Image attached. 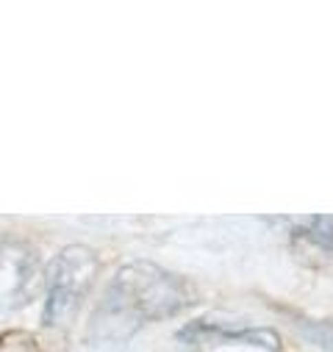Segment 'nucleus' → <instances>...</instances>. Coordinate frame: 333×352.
Returning <instances> with one entry per match:
<instances>
[{
  "instance_id": "1",
  "label": "nucleus",
  "mask_w": 333,
  "mask_h": 352,
  "mask_svg": "<svg viewBox=\"0 0 333 352\" xmlns=\"http://www.w3.org/2000/svg\"><path fill=\"white\" fill-rule=\"evenodd\" d=\"M192 286L150 261H133L114 275L92 319V338L120 341L142 324L166 319L192 302Z\"/></svg>"
},
{
  "instance_id": "2",
  "label": "nucleus",
  "mask_w": 333,
  "mask_h": 352,
  "mask_svg": "<svg viewBox=\"0 0 333 352\" xmlns=\"http://www.w3.org/2000/svg\"><path fill=\"white\" fill-rule=\"evenodd\" d=\"M100 272V258L95 250L83 244H69L64 247L45 270V283H47V300H45V314L42 322L47 327H58L72 319L78 311L83 294L89 292L92 280Z\"/></svg>"
},
{
  "instance_id": "3",
  "label": "nucleus",
  "mask_w": 333,
  "mask_h": 352,
  "mask_svg": "<svg viewBox=\"0 0 333 352\" xmlns=\"http://www.w3.org/2000/svg\"><path fill=\"white\" fill-rule=\"evenodd\" d=\"M178 341L189 346H219V344H253L270 352H281V336L270 327H230V324H211L206 319L189 322L178 330Z\"/></svg>"
},
{
  "instance_id": "4",
  "label": "nucleus",
  "mask_w": 333,
  "mask_h": 352,
  "mask_svg": "<svg viewBox=\"0 0 333 352\" xmlns=\"http://www.w3.org/2000/svg\"><path fill=\"white\" fill-rule=\"evenodd\" d=\"M292 252L305 267H322L333 255V217H311L294 225Z\"/></svg>"
},
{
  "instance_id": "5",
  "label": "nucleus",
  "mask_w": 333,
  "mask_h": 352,
  "mask_svg": "<svg viewBox=\"0 0 333 352\" xmlns=\"http://www.w3.org/2000/svg\"><path fill=\"white\" fill-rule=\"evenodd\" d=\"M289 314H292V319L297 322V330H300L311 344H316V346L333 352V322H327V319H308V316L294 314V311H289Z\"/></svg>"
},
{
  "instance_id": "6",
  "label": "nucleus",
  "mask_w": 333,
  "mask_h": 352,
  "mask_svg": "<svg viewBox=\"0 0 333 352\" xmlns=\"http://www.w3.org/2000/svg\"><path fill=\"white\" fill-rule=\"evenodd\" d=\"M0 352H42V346L28 330H9L0 336Z\"/></svg>"
}]
</instances>
